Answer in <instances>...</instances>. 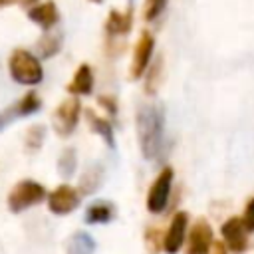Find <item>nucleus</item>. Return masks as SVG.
Here are the masks:
<instances>
[{
  "instance_id": "26",
  "label": "nucleus",
  "mask_w": 254,
  "mask_h": 254,
  "mask_svg": "<svg viewBox=\"0 0 254 254\" xmlns=\"http://www.w3.org/2000/svg\"><path fill=\"white\" fill-rule=\"evenodd\" d=\"M208 254H228V250L224 248V244L222 242H212V246H210V252Z\"/></svg>"
},
{
  "instance_id": "25",
  "label": "nucleus",
  "mask_w": 254,
  "mask_h": 254,
  "mask_svg": "<svg viewBox=\"0 0 254 254\" xmlns=\"http://www.w3.org/2000/svg\"><path fill=\"white\" fill-rule=\"evenodd\" d=\"M97 103H99L107 113L117 115V101H115V97H111V95H99V97H97Z\"/></svg>"
},
{
  "instance_id": "28",
  "label": "nucleus",
  "mask_w": 254,
  "mask_h": 254,
  "mask_svg": "<svg viewBox=\"0 0 254 254\" xmlns=\"http://www.w3.org/2000/svg\"><path fill=\"white\" fill-rule=\"evenodd\" d=\"M22 4H28V6H34V4H38V0H20Z\"/></svg>"
},
{
  "instance_id": "13",
  "label": "nucleus",
  "mask_w": 254,
  "mask_h": 254,
  "mask_svg": "<svg viewBox=\"0 0 254 254\" xmlns=\"http://www.w3.org/2000/svg\"><path fill=\"white\" fill-rule=\"evenodd\" d=\"M65 91L73 97L79 95H89L93 91V69L89 64H79L77 69L73 71L69 83L65 85Z\"/></svg>"
},
{
  "instance_id": "3",
  "label": "nucleus",
  "mask_w": 254,
  "mask_h": 254,
  "mask_svg": "<svg viewBox=\"0 0 254 254\" xmlns=\"http://www.w3.org/2000/svg\"><path fill=\"white\" fill-rule=\"evenodd\" d=\"M46 196H48V190L44 185H40L34 179H22L8 192L6 204H8L10 212L18 214V212H24V210L40 204L42 200H46Z\"/></svg>"
},
{
  "instance_id": "22",
  "label": "nucleus",
  "mask_w": 254,
  "mask_h": 254,
  "mask_svg": "<svg viewBox=\"0 0 254 254\" xmlns=\"http://www.w3.org/2000/svg\"><path fill=\"white\" fill-rule=\"evenodd\" d=\"M161 69H163V60L161 56L151 64V67H147V73H145V83H143V89L147 95H155L157 89H159V77H161Z\"/></svg>"
},
{
  "instance_id": "29",
  "label": "nucleus",
  "mask_w": 254,
  "mask_h": 254,
  "mask_svg": "<svg viewBox=\"0 0 254 254\" xmlns=\"http://www.w3.org/2000/svg\"><path fill=\"white\" fill-rule=\"evenodd\" d=\"M89 2H93V4H99V2H103V0H89Z\"/></svg>"
},
{
  "instance_id": "10",
  "label": "nucleus",
  "mask_w": 254,
  "mask_h": 254,
  "mask_svg": "<svg viewBox=\"0 0 254 254\" xmlns=\"http://www.w3.org/2000/svg\"><path fill=\"white\" fill-rule=\"evenodd\" d=\"M187 254H208L212 246V228L204 218L192 222L190 230L187 232Z\"/></svg>"
},
{
  "instance_id": "21",
  "label": "nucleus",
  "mask_w": 254,
  "mask_h": 254,
  "mask_svg": "<svg viewBox=\"0 0 254 254\" xmlns=\"http://www.w3.org/2000/svg\"><path fill=\"white\" fill-rule=\"evenodd\" d=\"M75 169H77V151L73 147H65L58 157V173L64 179H69L73 177Z\"/></svg>"
},
{
  "instance_id": "9",
  "label": "nucleus",
  "mask_w": 254,
  "mask_h": 254,
  "mask_svg": "<svg viewBox=\"0 0 254 254\" xmlns=\"http://www.w3.org/2000/svg\"><path fill=\"white\" fill-rule=\"evenodd\" d=\"M153 50H155V38H153L151 32L143 30L135 48H133V60H131V71H129L133 79L143 77V73L147 71V67L151 64Z\"/></svg>"
},
{
  "instance_id": "15",
  "label": "nucleus",
  "mask_w": 254,
  "mask_h": 254,
  "mask_svg": "<svg viewBox=\"0 0 254 254\" xmlns=\"http://www.w3.org/2000/svg\"><path fill=\"white\" fill-rule=\"evenodd\" d=\"M62 46H64V34L60 30H48L36 42V56H38L40 62L50 60V58L60 54Z\"/></svg>"
},
{
  "instance_id": "14",
  "label": "nucleus",
  "mask_w": 254,
  "mask_h": 254,
  "mask_svg": "<svg viewBox=\"0 0 254 254\" xmlns=\"http://www.w3.org/2000/svg\"><path fill=\"white\" fill-rule=\"evenodd\" d=\"M131 26H133V10L131 6L123 12L119 10H109L107 14V20H105V32L107 36L115 38V36H127L131 32Z\"/></svg>"
},
{
  "instance_id": "20",
  "label": "nucleus",
  "mask_w": 254,
  "mask_h": 254,
  "mask_svg": "<svg viewBox=\"0 0 254 254\" xmlns=\"http://www.w3.org/2000/svg\"><path fill=\"white\" fill-rule=\"evenodd\" d=\"M44 141H46V125L34 123V125H30L26 129V133H24V149L28 153L40 151L42 145H44Z\"/></svg>"
},
{
  "instance_id": "12",
  "label": "nucleus",
  "mask_w": 254,
  "mask_h": 254,
  "mask_svg": "<svg viewBox=\"0 0 254 254\" xmlns=\"http://www.w3.org/2000/svg\"><path fill=\"white\" fill-rule=\"evenodd\" d=\"M28 20L40 26L44 32H48V30H54L56 24L60 22V10L54 0H44L28 8Z\"/></svg>"
},
{
  "instance_id": "8",
  "label": "nucleus",
  "mask_w": 254,
  "mask_h": 254,
  "mask_svg": "<svg viewBox=\"0 0 254 254\" xmlns=\"http://www.w3.org/2000/svg\"><path fill=\"white\" fill-rule=\"evenodd\" d=\"M220 234H222V244L228 252H234V254L246 252V248H248V230H246L242 218L230 216L228 220H224L222 226H220Z\"/></svg>"
},
{
  "instance_id": "11",
  "label": "nucleus",
  "mask_w": 254,
  "mask_h": 254,
  "mask_svg": "<svg viewBox=\"0 0 254 254\" xmlns=\"http://www.w3.org/2000/svg\"><path fill=\"white\" fill-rule=\"evenodd\" d=\"M187 230H189V214L185 210L175 212V216L171 218V224L167 228L165 240H163V248L167 254H177L187 238Z\"/></svg>"
},
{
  "instance_id": "6",
  "label": "nucleus",
  "mask_w": 254,
  "mask_h": 254,
  "mask_svg": "<svg viewBox=\"0 0 254 254\" xmlns=\"http://www.w3.org/2000/svg\"><path fill=\"white\" fill-rule=\"evenodd\" d=\"M173 179H175V171L173 167H165L153 181L149 192H147V210L153 214H161L167 204H169V196H171V187H173Z\"/></svg>"
},
{
  "instance_id": "1",
  "label": "nucleus",
  "mask_w": 254,
  "mask_h": 254,
  "mask_svg": "<svg viewBox=\"0 0 254 254\" xmlns=\"http://www.w3.org/2000/svg\"><path fill=\"white\" fill-rule=\"evenodd\" d=\"M135 129L141 155L147 161L159 157L165 139V111L157 103H143L135 113Z\"/></svg>"
},
{
  "instance_id": "5",
  "label": "nucleus",
  "mask_w": 254,
  "mask_h": 254,
  "mask_svg": "<svg viewBox=\"0 0 254 254\" xmlns=\"http://www.w3.org/2000/svg\"><path fill=\"white\" fill-rule=\"evenodd\" d=\"M42 109V99L36 91H28L24 93L20 99H16L14 103H10L8 107L0 109V133L6 131L14 121L36 115Z\"/></svg>"
},
{
  "instance_id": "30",
  "label": "nucleus",
  "mask_w": 254,
  "mask_h": 254,
  "mask_svg": "<svg viewBox=\"0 0 254 254\" xmlns=\"http://www.w3.org/2000/svg\"><path fill=\"white\" fill-rule=\"evenodd\" d=\"M131 2H133V0H131Z\"/></svg>"
},
{
  "instance_id": "4",
  "label": "nucleus",
  "mask_w": 254,
  "mask_h": 254,
  "mask_svg": "<svg viewBox=\"0 0 254 254\" xmlns=\"http://www.w3.org/2000/svg\"><path fill=\"white\" fill-rule=\"evenodd\" d=\"M79 115H81V103H79V97H73V95H67L65 99L60 101V105L54 109L52 113V125H54V131L60 135V137H69L77 123H79Z\"/></svg>"
},
{
  "instance_id": "23",
  "label": "nucleus",
  "mask_w": 254,
  "mask_h": 254,
  "mask_svg": "<svg viewBox=\"0 0 254 254\" xmlns=\"http://www.w3.org/2000/svg\"><path fill=\"white\" fill-rule=\"evenodd\" d=\"M167 6V0H145V6H143V18L147 22H153Z\"/></svg>"
},
{
  "instance_id": "27",
  "label": "nucleus",
  "mask_w": 254,
  "mask_h": 254,
  "mask_svg": "<svg viewBox=\"0 0 254 254\" xmlns=\"http://www.w3.org/2000/svg\"><path fill=\"white\" fill-rule=\"evenodd\" d=\"M16 2H20V0H0V8H6V6H12V4H16Z\"/></svg>"
},
{
  "instance_id": "24",
  "label": "nucleus",
  "mask_w": 254,
  "mask_h": 254,
  "mask_svg": "<svg viewBox=\"0 0 254 254\" xmlns=\"http://www.w3.org/2000/svg\"><path fill=\"white\" fill-rule=\"evenodd\" d=\"M242 222H244V226H246L248 232H254V198L248 200V204H246V208H244Z\"/></svg>"
},
{
  "instance_id": "16",
  "label": "nucleus",
  "mask_w": 254,
  "mask_h": 254,
  "mask_svg": "<svg viewBox=\"0 0 254 254\" xmlns=\"http://www.w3.org/2000/svg\"><path fill=\"white\" fill-rule=\"evenodd\" d=\"M115 218V204L109 200H95L87 206L83 220L87 224H107Z\"/></svg>"
},
{
  "instance_id": "19",
  "label": "nucleus",
  "mask_w": 254,
  "mask_h": 254,
  "mask_svg": "<svg viewBox=\"0 0 254 254\" xmlns=\"http://www.w3.org/2000/svg\"><path fill=\"white\" fill-rule=\"evenodd\" d=\"M95 252V240L91 234L79 230L75 232L65 246V254H93Z\"/></svg>"
},
{
  "instance_id": "18",
  "label": "nucleus",
  "mask_w": 254,
  "mask_h": 254,
  "mask_svg": "<svg viewBox=\"0 0 254 254\" xmlns=\"http://www.w3.org/2000/svg\"><path fill=\"white\" fill-rule=\"evenodd\" d=\"M103 183V167L101 165H91L83 171V175L79 177V194H93Z\"/></svg>"
},
{
  "instance_id": "7",
  "label": "nucleus",
  "mask_w": 254,
  "mask_h": 254,
  "mask_svg": "<svg viewBox=\"0 0 254 254\" xmlns=\"http://www.w3.org/2000/svg\"><path fill=\"white\" fill-rule=\"evenodd\" d=\"M46 202H48L50 212H54V214H58V216H65V214L73 212V210L79 206L81 194L77 192L75 187L64 183V185L56 187L52 192H48Z\"/></svg>"
},
{
  "instance_id": "2",
  "label": "nucleus",
  "mask_w": 254,
  "mask_h": 254,
  "mask_svg": "<svg viewBox=\"0 0 254 254\" xmlns=\"http://www.w3.org/2000/svg\"><path fill=\"white\" fill-rule=\"evenodd\" d=\"M8 73L14 83L34 87L44 79V67L38 56L26 48H14L8 56Z\"/></svg>"
},
{
  "instance_id": "17",
  "label": "nucleus",
  "mask_w": 254,
  "mask_h": 254,
  "mask_svg": "<svg viewBox=\"0 0 254 254\" xmlns=\"http://www.w3.org/2000/svg\"><path fill=\"white\" fill-rule=\"evenodd\" d=\"M85 119H87L89 129H91L93 133H97V135L105 141V145H107L109 149H115V135H113L111 123H109L105 117L97 115L93 109H87V111H85Z\"/></svg>"
}]
</instances>
